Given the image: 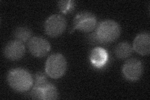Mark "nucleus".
Segmentation results:
<instances>
[{"instance_id":"11","label":"nucleus","mask_w":150,"mask_h":100,"mask_svg":"<svg viewBox=\"0 0 150 100\" xmlns=\"http://www.w3.org/2000/svg\"><path fill=\"white\" fill-rule=\"evenodd\" d=\"M133 53V48L130 44L126 42H122L117 45L115 49V55L120 60L129 58Z\"/></svg>"},{"instance_id":"4","label":"nucleus","mask_w":150,"mask_h":100,"mask_svg":"<svg viewBox=\"0 0 150 100\" xmlns=\"http://www.w3.org/2000/svg\"><path fill=\"white\" fill-rule=\"evenodd\" d=\"M67 26L66 18L62 15H53L50 16L45 23V31L50 37H58L63 34Z\"/></svg>"},{"instance_id":"2","label":"nucleus","mask_w":150,"mask_h":100,"mask_svg":"<svg viewBox=\"0 0 150 100\" xmlns=\"http://www.w3.org/2000/svg\"><path fill=\"white\" fill-rule=\"evenodd\" d=\"M95 33L98 43H111L120 37L121 28L116 21L106 20L101 21L98 25Z\"/></svg>"},{"instance_id":"5","label":"nucleus","mask_w":150,"mask_h":100,"mask_svg":"<svg viewBox=\"0 0 150 100\" xmlns=\"http://www.w3.org/2000/svg\"><path fill=\"white\" fill-rule=\"evenodd\" d=\"M97 27V19L95 15L90 12H81L78 13L74 18L72 31L79 30L89 33L93 31Z\"/></svg>"},{"instance_id":"9","label":"nucleus","mask_w":150,"mask_h":100,"mask_svg":"<svg viewBox=\"0 0 150 100\" xmlns=\"http://www.w3.org/2000/svg\"><path fill=\"white\" fill-rule=\"evenodd\" d=\"M133 48L140 55H149L150 52L149 33L143 32L137 35L134 40Z\"/></svg>"},{"instance_id":"8","label":"nucleus","mask_w":150,"mask_h":100,"mask_svg":"<svg viewBox=\"0 0 150 100\" xmlns=\"http://www.w3.org/2000/svg\"><path fill=\"white\" fill-rule=\"evenodd\" d=\"M25 46L23 43L18 40H13L8 43L3 50L6 58L11 61L20 60L25 54Z\"/></svg>"},{"instance_id":"13","label":"nucleus","mask_w":150,"mask_h":100,"mask_svg":"<svg viewBox=\"0 0 150 100\" xmlns=\"http://www.w3.org/2000/svg\"><path fill=\"white\" fill-rule=\"evenodd\" d=\"M44 94V100H54L58 99V93L57 89L54 85L49 83L43 89Z\"/></svg>"},{"instance_id":"12","label":"nucleus","mask_w":150,"mask_h":100,"mask_svg":"<svg viewBox=\"0 0 150 100\" xmlns=\"http://www.w3.org/2000/svg\"><path fill=\"white\" fill-rule=\"evenodd\" d=\"M32 36V32L30 28L25 26H20L17 28L14 33V37L16 40L22 43L29 41Z\"/></svg>"},{"instance_id":"15","label":"nucleus","mask_w":150,"mask_h":100,"mask_svg":"<svg viewBox=\"0 0 150 100\" xmlns=\"http://www.w3.org/2000/svg\"><path fill=\"white\" fill-rule=\"evenodd\" d=\"M58 7L63 13H67L72 11L74 8V1H60L58 2Z\"/></svg>"},{"instance_id":"10","label":"nucleus","mask_w":150,"mask_h":100,"mask_svg":"<svg viewBox=\"0 0 150 100\" xmlns=\"http://www.w3.org/2000/svg\"><path fill=\"white\" fill-rule=\"evenodd\" d=\"M108 53L106 51L102 48L97 47L94 48L90 54V61L91 63L97 68H101L106 63Z\"/></svg>"},{"instance_id":"6","label":"nucleus","mask_w":150,"mask_h":100,"mask_svg":"<svg viewBox=\"0 0 150 100\" xmlns=\"http://www.w3.org/2000/svg\"><path fill=\"white\" fill-rule=\"evenodd\" d=\"M143 64L137 58H131L126 61L123 66L125 78L130 82H137L143 74Z\"/></svg>"},{"instance_id":"3","label":"nucleus","mask_w":150,"mask_h":100,"mask_svg":"<svg viewBox=\"0 0 150 100\" xmlns=\"http://www.w3.org/2000/svg\"><path fill=\"white\" fill-rule=\"evenodd\" d=\"M67 63L62 54L55 53L50 55L45 65V71L51 78L58 79L62 77L66 72Z\"/></svg>"},{"instance_id":"16","label":"nucleus","mask_w":150,"mask_h":100,"mask_svg":"<svg viewBox=\"0 0 150 100\" xmlns=\"http://www.w3.org/2000/svg\"><path fill=\"white\" fill-rule=\"evenodd\" d=\"M30 95L33 99L44 100L43 89L41 88L33 87V88L30 92Z\"/></svg>"},{"instance_id":"7","label":"nucleus","mask_w":150,"mask_h":100,"mask_svg":"<svg viewBox=\"0 0 150 100\" xmlns=\"http://www.w3.org/2000/svg\"><path fill=\"white\" fill-rule=\"evenodd\" d=\"M28 49L31 54L38 58H42L50 51L51 45L46 39L40 36L33 37L28 41Z\"/></svg>"},{"instance_id":"1","label":"nucleus","mask_w":150,"mask_h":100,"mask_svg":"<svg viewBox=\"0 0 150 100\" xmlns=\"http://www.w3.org/2000/svg\"><path fill=\"white\" fill-rule=\"evenodd\" d=\"M7 81L10 87L16 91L23 93L33 86V77L28 71L23 68H14L9 71Z\"/></svg>"},{"instance_id":"14","label":"nucleus","mask_w":150,"mask_h":100,"mask_svg":"<svg viewBox=\"0 0 150 100\" xmlns=\"http://www.w3.org/2000/svg\"><path fill=\"white\" fill-rule=\"evenodd\" d=\"M33 87L44 89L50 83L48 82L46 76L42 72L36 73L33 77Z\"/></svg>"}]
</instances>
